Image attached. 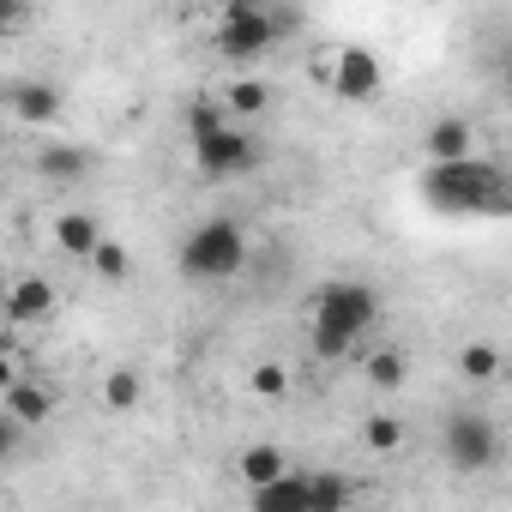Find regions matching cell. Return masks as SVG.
Masks as SVG:
<instances>
[{
    "mask_svg": "<svg viewBox=\"0 0 512 512\" xmlns=\"http://www.w3.org/2000/svg\"><path fill=\"white\" fill-rule=\"evenodd\" d=\"M416 187H422V205L440 211V217H500L512 205L506 169L494 157H482V151L446 157V163H422Z\"/></svg>",
    "mask_w": 512,
    "mask_h": 512,
    "instance_id": "obj_1",
    "label": "cell"
},
{
    "mask_svg": "<svg viewBox=\"0 0 512 512\" xmlns=\"http://www.w3.org/2000/svg\"><path fill=\"white\" fill-rule=\"evenodd\" d=\"M374 326H380V296H374L368 284H356V278H326V284L314 290V332H308V344H314L320 362L356 356Z\"/></svg>",
    "mask_w": 512,
    "mask_h": 512,
    "instance_id": "obj_2",
    "label": "cell"
},
{
    "mask_svg": "<svg viewBox=\"0 0 512 512\" xmlns=\"http://www.w3.org/2000/svg\"><path fill=\"white\" fill-rule=\"evenodd\" d=\"M187 151L205 181H235L266 163V139L253 133V121H229L217 103H199L187 115Z\"/></svg>",
    "mask_w": 512,
    "mask_h": 512,
    "instance_id": "obj_3",
    "label": "cell"
},
{
    "mask_svg": "<svg viewBox=\"0 0 512 512\" xmlns=\"http://www.w3.org/2000/svg\"><path fill=\"white\" fill-rule=\"evenodd\" d=\"M290 37V13H278L272 0H217V31H211V49L235 67L272 55L278 43Z\"/></svg>",
    "mask_w": 512,
    "mask_h": 512,
    "instance_id": "obj_4",
    "label": "cell"
},
{
    "mask_svg": "<svg viewBox=\"0 0 512 512\" xmlns=\"http://www.w3.org/2000/svg\"><path fill=\"white\" fill-rule=\"evenodd\" d=\"M181 278L187 284H229L247 272V229L235 217H199L181 241Z\"/></svg>",
    "mask_w": 512,
    "mask_h": 512,
    "instance_id": "obj_5",
    "label": "cell"
},
{
    "mask_svg": "<svg viewBox=\"0 0 512 512\" xmlns=\"http://www.w3.org/2000/svg\"><path fill=\"white\" fill-rule=\"evenodd\" d=\"M440 446H446V464L464 476H482L500 464V428L488 410H452L440 422Z\"/></svg>",
    "mask_w": 512,
    "mask_h": 512,
    "instance_id": "obj_6",
    "label": "cell"
},
{
    "mask_svg": "<svg viewBox=\"0 0 512 512\" xmlns=\"http://www.w3.org/2000/svg\"><path fill=\"white\" fill-rule=\"evenodd\" d=\"M314 73H320V85H326L332 97H344V103H374V97H380V85H386L380 55H374V49H362V43H344V49L320 55V61H314Z\"/></svg>",
    "mask_w": 512,
    "mask_h": 512,
    "instance_id": "obj_7",
    "label": "cell"
},
{
    "mask_svg": "<svg viewBox=\"0 0 512 512\" xmlns=\"http://www.w3.org/2000/svg\"><path fill=\"white\" fill-rule=\"evenodd\" d=\"M55 308H61V296H55V284H49L43 272L13 278V284H7V296H0V314H7L13 326H37V320H49Z\"/></svg>",
    "mask_w": 512,
    "mask_h": 512,
    "instance_id": "obj_8",
    "label": "cell"
},
{
    "mask_svg": "<svg viewBox=\"0 0 512 512\" xmlns=\"http://www.w3.org/2000/svg\"><path fill=\"white\" fill-rule=\"evenodd\" d=\"M7 109H13L19 127H55L61 109H67V97H61V85H49V79H25V85L7 91Z\"/></svg>",
    "mask_w": 512,
    "mask_h": 512,
    "instance_id": "obj_9",
    "label": "cell"
},
{
    "mask_svg": "<svg viewBox=\"0 0 512 512\" xmlns=\"http://www.w3.org/2000/svg\"><path fill=\"white\" fill-rule=\"evenodd\" d=\"M0 410L19 416L25 428H37V422H49V416H55V386H49V380H37V374H19L13 386H0Z\"/></svg>",
    "mask_w": 512,
    "mask_h": 512,
    "instance_id": "obj_10",
    "label": "cell"
},
{
    "mask_svg": "<svg viewBox=\"0 0 512 512\" xmlns=\"http://www.w3.org/2000/svg\"><path fill=\"white\" fill-rule=\"evenodd\" d=\"M476 151V127L464 115H440L428 133H422V157L428 163H446V157H470Z\"/></svg>",
    "mask_w": 512,
    "mask_h": 512,
    "instance_id": "obj_11",
    "label": "cell"
},
{
    "mask_svg": "<svg viewBox=\"0 0 512 512\" xmlns=\"http://www.w3.org/2000/svg\"><path fill=\"white\" fill-rule=\"evenodd\" d=\"M217 109L229 121H260V115H272V79H229Z\"/></svg>",
    "mask_w": 512,
    "mask_h": 512,
    "instance_id": "obj_12",
    "label": "cell"
},
{
    "mask_svg": "<svg viewBox=\"0 0 512 512\" xmlns=\"http://www.w3.org/2000/svg\"><path fill=\"white\" fill-rule=\"evenodd\" d=\"M97 235H103V217H91V211H61L55 217V247L67 253V260H79V266H85V253L97 247Z\"/></svg>",
    "mask_w": 512,
    "mask_h": 512,
    "instance_id": "obj_13",
    "label": "cell"
},
{
    "mask_svg": "<svg viewBox=\"0 0 512 512\" xmlns=\"http://www.w3.org/2000/svg\"><path fill=\"white\" fill-rule=\"evenodd\" d=\"M247 494H253L260 512H308V476H296V470L272 476L266 488H247Z\"/></svg>",
    "mask_w": 512,
    "mask_h": 512,
    "instance_id": "obj_14",
    "label": "cell"
},
{
    "mask_svg": "<svg viewBox=\"0 0 512 512\" xmlns=\"http://www.w3.org/2000/svg\"><path fill=\"white\" fill-rule=\"evenodd\" d=\"M85 266H91V278H103V284H127L133 278V247L127 241H115L109 229L97 235V247L85 253Z\"/></svg>",
    "mask_w": 512,
    "mask_h": 512,
    "instance_id": "obj_15",
    "label": "cell"
},
{
    "mask_svg": "<svg viewBox=\"0 0 512 512\" xmlns=\"http://www.w3.org/2000/svg\"><path fill=\"white\" fill-rule=\"evenodd\" d=\"M290 470V458H284V446H272V440H253L241 458H235V476L247 482V488H266L272 476H284Z\"/></svg>",
    "mask_w": 512,
    "mask_h": 512,
    "instance_id": "obj_16",
    "label": "cell"
},
{
    "mask_svg": "<svg viewBox=\"0 0 512 512\" xmlns=\"http://www.w3.org/2000/svg\"><path fill=\"white\" fill-rule=\"evenodd\" d=\"M85 169H91L85 145H43L37 151V175H49V181H79Z\"/></svg>",
    "mask_w": 512,
    "mask_h": 512,
    "instance_id": "obj_17",
    "label": "cell"
},
{
    "mask_svg": "<svg viewBox=\"0 0 512 512\" xmlns=\"http://www.w3.org/2000/svg\"><path fill=\"white\" fill-rule=\"evenodd\" d=\"M458 374H464L470 386H494V380L506 374L500 344H464V350H458Z\"/></svg>",
    "mask_w": 512,
    "mask_h": 512,
    "instance_id": "obj_18",
    "label": "cell"
},
{
    "mask_svg": "<svg viewBox=\"0 0 512 512\" xmlns=\"http://www.w3.org/2000/svg\"><path fill=\"white\" fill-rule=\"evenodd\" d=\"M139 398H145V380H139V368H109V374H103V410H115V416H133V410H139Z\"/></svg>",
    "mask_w": 512,
    "mask_h": 512,
    "instance_id": "obj_19",
    "label": "cell"
},
{
    "mask_svg": "<svg viewBox=\"0 0 512 512\" xmlns=\"http://www.w3.org/2000/svg\"><path fill=\"white\" fill-rule=\"evenodd\" d=\"M356 356H362V380L368 386H380V392H398L404 386V368H410L404 350H356Z\"/></svg>",
    "mask_w": 512,
    "mask_h": 512,
    "instance_id": "obj_20",
    "label": "cell"
},
{
    "mask_svg": "<svg viewBox=\"0 0 512 512\" xmlns=\"http://www.w3.org/2000/svg\"><path fill=\"white\" fill-rule=\"evenodd\" d=\"M356 500V488L344 476H308V512H344Z\"/></svg>",
    "mask_w": 512,
    "mask_h": 512,
    "instance_id": "obj_21",
    "label": "cell"
},
{
    "mask_svg": "<svg viewBox=\"0 0 512 512\" xmlns=\"http://www.w3.org/2000/svg\"><path fill=\"white\" fill-rule=\"evenodd\" d=\"M362 446L380 452V458L398 452V446H404V422H398V416H368V422H362Z\"/></svg>",
    "mask_w": 512,
    "mask_h": 512,
    "instance_id": "obj_22",
    "label": "cell"
},
{
    "mask_svg": "<svg viewBox=\"0 0 512 512\" xmlns=\"http://www.w3.org/2000/svg\"><path fill=\"white\" fill-rule=\"evenodd\" d=\"M247 386H253V398H284L290 392V368L284 362H260L247 374Z\"/></svg>",
    "mask_w": 512,
    "mask_h": 512,
    "instance_id": "obj_23",
    "label": "cell"
},
{
    "mask_svg": "<svg viewBox=\"0 0 512 512\" xmlns=\"http://www.w3.org/2000/svg\"><path fill=\"white\" fill-rule=\"evenodd\" d=\"M25 25H31V0H0V43L19 37Z\"/></svg>",
    "mask_w": 512,
    "mask_h": 512,
    "instance_id": "obj_24",
    "label": "cell"
},
{
    "mask_svg": "<svg viewBox=\"0 0 512 512\" xmlns=\"http://www.w3.org/2000/svg\"><path fill=\"white\" fill-rule=\"evenodd\" d=\"M25 446V422L19 416H7V410H0V464H7L13 452Z\"/></svg>",
    "mask_w": 512,
    "mask_h": 512,
    "instance_id": "obj_25",
    "label": "cell"
},
{
    "mask_svg": "<svg viewBox=\"0 0 512 512\" xmlns=\"http://www.w3.org/2000/svg\"><path fill=\"white\" fill-rule=\"evenodd\" d=\"M19 374H25V368H19V356H13V350H7V344H0V386H13V380H19Z\"/></svg>",
    "mask_w": 512,
    "mask_h": 512,
    "instance_id": "obj_26",
    "label": "cell"
}]
</instances>
